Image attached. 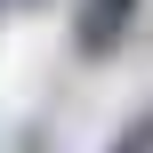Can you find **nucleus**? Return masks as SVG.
<instances>
[{"label": "nucleus", "mask_w": 153, "mask_h": 153, "mask_svg": "<svg viewBox=\"0 0 153 153\" xmlns=\"http://www.w3.org/2000/svg\"><path fill=\"white\" fill-rule=\"evenodd\" d=\"M145 0H73V56L81 65H113L137 32Z\"/></svg>", "instance_id": "obj_1"}, {"label": "nucleus", "mask_w": 153, "mask_h": 153, "mask_svg": "<svg viewBox=\"0 0 153 153\" xmlns=\"http://www.w3.org/2000/svg\"><path fill=\"white\" fill-rule=\"evenodd\" d=\"M105 153H153V97L137 105V113H129V121H121V137H113Z\"/></svg>", "instance_id": "obj_2"}, {"label": "nucleus", "mask_w": 153, "mask_h": 153, "mask_svg": "<svg viewBox=\"0 0 153 153\" xmlns=\"http://www.w3.org/2000/svg\"><path fill=\"white\" fill-rule=\"evenodd\" d=\"M0 8H8V0H0Z\"/></svg>", "instance_id": "obj_3"}]
</instances>
